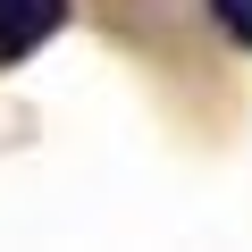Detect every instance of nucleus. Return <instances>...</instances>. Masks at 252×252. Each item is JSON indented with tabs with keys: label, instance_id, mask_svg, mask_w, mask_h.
Returning a JSON list of instances; mask_svg holds the SVG:
<instances>
[{
	"label": "nucleus",
	"instance_id": "f257e3e1",
	"mask_svg": "<svg viewBox=\"0 0 252 252\" xmlns=\"http://www.w3.org/2000/svg\"><path fill=\"white\" fill-rule=\"evenodd\" d=\"M59 26H67V0H0V67L34 59Z\"/></svg>",
	"mask_w": 252,
	"mask_h": 252
},
{
	"label": "nucleus",
	"instance_id": "f03ea898",
	"mask_svg": "<svg viewBox=\"0 0 252 252\" xmlns=\"http://www.w3.org/2000/svg\"><path fill=\"white\" fill-rule=\"evenodd\" d=\"M210 17H219V26H227V34L252 51V0H210Z\"/></svg>",
	"mask_w": 252,
	"mask_h": 252
}]
</instances>
